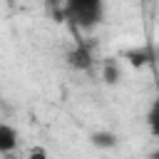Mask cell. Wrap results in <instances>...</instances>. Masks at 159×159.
Wrapping results in <instances>:
<instances>
[{
  "label": "cell",
  "mask_w": 159,
  "mask_h": 159,
  "mask_svg": "<svg viewBox=\"0 0 159 159\" xmlns=\"http://www.w3.org/2000/svg\"><path fill=\"white\" fill-rule=\"evenodd\" d=\"M107 0H65L62 15L80 30H94L104 20Z\"/></svg>",
  "instance_id": "obj_1"
},
{
  "label": "cell",
  "mask_w": 159,
  "mask_h": 159,
  "mask_svg": "<svg viewBox=\"0 0 159 159\" xmlns=\"http://www.w3.org/2000/svg\"><path fill=\"white\" fill-rule=\"evenodd\" d=\"M67 65L72 70H80V72H87L92 65H94V57L89 52L87 45H75L70 52H67Z\"/></svg>",
  "instance_id": "obj_2"
},
{
  "label": "cell",
  "mask_w": 159,
  "mask_h": 159,
  "mask_svg": "<svg viewBox=\"0 0 159 159\" xmlns=\"http://www.w3.org/2000/svg\"><path fill=\"white\" fill-rule=\"evenodd\" d=\"M17 142H20L17 129H15L12 124H7V122H0V154L15 152V149H17Z\"/></svg>",
  "instance_id": "obj_3"
},
{
  "label": "cell",
  "mask_w": 159,
  "mask_h": 159,
  "mask_svg": "<svg viewBox=\"0 0 159 159\" xmlns=\"http://www.w3.org/2000/svg\"><path fill=\"white\" fill-rule=\"evenodd\" d=\"M89 142H92V147H97V149H114L119 139H117L114 132H109V129H99V132L89 134Z\"/></svg>",
  "instance_id": "obj_4"
},
{
  "label": "cell",
  "mask_w": 159,
  "mask_h": 159,
  "mask_svg": "<svg viewBox=\"0 0 159 159\" xmlns=\"http://www.w3.org/2000/svg\"><path fill=\"white\" fill-rule=\"evenodd\" d=\"M102 80H104L107 84H117V82L122 80V67H119V62H114L112 57L104 60V62H102Z\"/></svg>",
  "instance_id": "obj_5"
},
{
  "label": "cell",
  "mask_w": 159,
  "mask_h": 159,
  "mask_svg": "<svg viewBox=\"0 0 159 159\" xmlns=\"http://www.w3.org/2000/svg\"><path fill=\"white\" fill-rule=\"evenodd\" d=\"M147 127H149L152 137L159 139V94L154 97V102H152V107H149V112H147Z\"/></svg>",
  "instance_id": "obj_6"
},
{
  "label": "cell",
  "mask_w": 159,
  "mask_h": 159,
  "mask_svg": "<svg viewBox=\"0 0 159 159\" xmlns=\"http://www.w3.org/2000/svg\"><path fill=\"white\" fill-rule=\"evenodd\" d=\"M27 159H50V154H47V149H45V147H32Z\"/></svg>",
  "instance_id": "obj_7"
},
{
  "label": "cell",
  "mask_w": 159,
  "mask_h": 159,
  "mask_svg": "<svg viewBox=\"0 0 159 159\" xmlns=\"http://www.w3.org/2000/svg\"><path fill=\"white\" fill-rule=\"evenodd\" d=\"M132 65H147V52H132Z\"/></svg>",
  "instance_id": "obj_8"
},
{
  "label": "cell",
  "mask_w": 159,
  "mask_h": 159,
  "mask_svg": "<svg viewBox=\"0 0 159 159\" xmlns=\"http://www.w3.org/2000/svg\"><path fill=\"white\" fill-rule=\"evenodd\" d=\"M149 159H159V147H157V149H154V152L149 154Z\"/></svg>",
  "instance_id": "obj_9"
},
{
  "label": "cell",
  "mask_w": 159,
  "mask_h": 159,
  "mask_svg": "<svg viewBox=\"0 0 159 159\" xmlns=\"http://www.w3.org/2000/svg\"><path fill=\"white\" fill-rule=\"evenodd\" d=\"M50 159H52V157H50Z\"/></svg>",
  "instance_id": "obj_10"
}]
</instances>
